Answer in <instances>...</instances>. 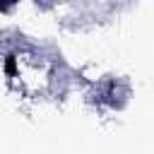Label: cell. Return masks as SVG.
Returning <instances> with one entry per match:
<instances>
[{"label":"cell","mask_w":154,"mask_h":154,"mask_svg":"<svg viewBox=\"0 0 154 154\" xmlns=\"http://www.w3.org/2000/svg\"><path fill=\"white\" fill-rule=\"evenodd\" d=\"M0 10H10V5L7 2H0Z\"/></svg>","instance_id":"obj_2"},{"label":"cell","mask_w":154,"mask_h":154,"mask_svg":"<svg viewBox=\"0 0 154 154\" xmlns=\"http://www.w3.org/2000/svg\"><path fill=\"white\" fill-rule=\"evenodd\" d=\"M2 67H5V75H17V55L14 53H10L7 58H5V63H2Z\"/></svg>","instance_id":"obj_1"}]
</instances>
